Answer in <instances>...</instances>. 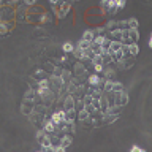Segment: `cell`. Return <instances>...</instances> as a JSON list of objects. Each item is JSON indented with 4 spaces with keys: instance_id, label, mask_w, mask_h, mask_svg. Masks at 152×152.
I'll list each match as a JSON object with an SVG mask.
<instances>
[{
    "instance_id": "obj_1",
    "label": "cell",
    "mask_w": 152,
    "mask_h": 152,
    "mask_svg": "<svg viewBox=\"0 0 152 152\" xmlns=\"http://www.w3.org/2000/svg\"><path fill=\"white\" fill-rule=\"evenodd\" d=\"M116 101H114V106H124V105L128 103V95H127L125 90H120L116 94Z\"/></svg>"
},
{
    "instance_id": "obj_2",
    "label": "cell",
    "mask_w": 152,
    "mask_h": 152,
    "mask_svg": "<svg viewBox=\"0 0 152 152\" xmlns=\"http://www.w3.org/2000/svg\"><path fill=\"white\" fill-rule=\"evenodd\" d=\"M122 44H124L122 41H117V40L114 41V40H113V41L109 43V46H108V54H109V56L113 57V56H114V52H117V51H119L120 48H122Z\"/></svg>"
},
{
    "instance_id": "obj_3",
    "label": "cell",
    "mask_w": 152,
    "mask_h": 152,
    "mask_svg": "<svg viewBox=\"0 0 152 152\" xmlns=\"http://www.w3.org/2000/svg\"><path fill=\"white\" fill-rule=\"evenodd\" d=\"M63 119H65V109L63 111H57V113H54L52 116H51V120H52L56 125H59V124L63 122Z\"/></svg>"
},
{
    "instance_id": "obj_4",
    "label": "cell",
    "mask_w": 152,
    "mask_h": 152,
    "mask_svg": "<svg viewBox=\"0 0 152 152\" xmlns=\"http://www.w3.org/2000/svg\"><path fill=\"white\" fill-rule=\"evenodd\" d=\"M75 117H76L75 108H73V109H68V111H65V119H63V122L65 124H71L73 120H75Z\"/></svg>"
},
{
    "instance_id": "obj_5",
    "label": "cell",
    "mask_w": 152,
    "mask_h": 152,
    "mask_svg": "<svg viewBox=\"0 0 152 152\" xmlns=\"http://www.w3.org/2000/svg\"><path fill=\"white\" fill-rule=\"evenodd\" d=\"M127 38H130V40H132V43H136V41H138V38H139L138 30H136V29H130V30H127Z\"/></svg>"
},
{
    "instance_id": "obj_6",
    "label": "cell",
    "mask_w": 152,
    "mask_h": 152,
    "mask_svg": "<svg viewBox=\"0 0 152 152\" xmlns=\"http://www.w3.org/2000/svg\"><path fill=\"white\" fill-rule=\"evenodd\" d=\"M44 132L46 133H56V124L52 122V120H46V122H44Z\"/></svg>"
},
{
    "instance_id": "obj_7",
    "label": "cell",
    "mask_w": 152,
    "mask_h": 152,
    "mask_svg": "<svg viewBox=\"0 0 152 152\" xmlns=\"http://www.w3.org/2000/svg\"><path fill=\"white\" fill-rule=\"evenodd\" d=\"M35 95H37L35 89H29V90H27V94H25V97H24L25 103H33V98H35Z\"/></svg>"
},
{
    "instance_id": "obj_8",
    "label": "cell",
    "mask_w": 152,
    "mask_h": 152,
    "mask_svg": "<svg viewBox=\"0 0 152 152\" xmlns=\"http://www.w3.org/2000/svg\"><path fill=\"white\" fill-rule=\"evenodd\" d=\"M73 108H75V101H73L71 95H68V97H66V100H65V103H63V109L68 111V109H73Z\"/></svg>"
},
{
    "instance_id": "obj_9",
    "label": "cell",
    "mask_w": 152,
    "mask_h": 152,
    "mask_svg": "<svg viewBox=\"0 0 152 152\" xmlns=\"http://www.w3.org/2000/svg\"><path fill=\"white\" fill-rule=\"evenodd\" d=\"M89 84L90 86H100L101 84V78L98 75H90L89 76Z\"/></svg>"
},
{
    "instance_id": "obj_10",
    "label": "cell",
    "mask_w": 152,
    "mask_h": 152,
    "mask_svg": "<svg viewBox=\"0 0 152 152\" xmlns=\"http://www.w3.org/2000/svg\"><path fill=\"white\" fill-rule=\"evenodd\" d=\"M90 43L92 41H87V40H84V38H81L79 43L76 44V48H79V49H87V48H90Z\"/></svg>"
},
{
    "instance_id": "obj_11",
    "label": "cell",
    "mask_w": 152,
    "mask_h": 152,
    "mask_svg": "<svg viewBox=\"0 0 152 152\" xmlns=\"http://www.w3.org/2000/svg\"><path fill=\"white\" fill-rule=\"evenodd\" d=\"M128 52H130V56H138V52H139V48H138V44L136 43H132L128 46Z\"/></svg>"
},
{
    "instance_id": "obj_12",
    "label": "cell",
    "mask_w": 152,
    "mask_h": 152,
    "mask_svg": "<svg viewBox=\"0 0 152 152\" xmlns=\"http://www.w3.org/2000/svg\"><path fill=\"white\" fill-rule=\"evenodd\" d=\"M60 144H62L63 147H66V146H70V144H71V138H70L68 135H63L62 138H60Z\"/></svg>"
},
{
    "instance_id": "obj_13",
    "label": "cell",
    "mask_w": 152,
    "mask_h": 152,
    "mask_svg": "<svg viewBox=\"0 0 152 152\" xmlns=\"http://www.w3.org/2000/svg\"><path fill=\"white\" fill-rule=\"evenodd\" d=\"M62 49H63V52H71V51L75 49V46H73V43H70V41H66V43H63Z\"/></svg>"
},
{
    "instance_id": "obj_14",
    "label": "cell",
    "mask_w": 152,
    "mask_h": 152,
    "mask_svg": "<svg viewBox=\"0 0 152 152\" xmlns=\"http://www.w3.org/2000/svg\"><path fill=\"white\" fill-rule=\"evenodd\" d=\"M120 90H124V86L120 84V82H113V87H111V92H120Z\"/></svg>"
},
{
    "instance_id": "obj_15",
    "label": "cell",
    "mask_w": 152,
    "mask_h": 152,
    "mask_svg": "<svg viewBox=\"0 0 152 152\" xmlns=\"http://www.w3.org/2000/svg\"><path fill=\"white\" fill-rule=\"evenodd\" d=\"M94 37H95V35H94V32H92V30H86L84 35H82V38L87 40V41H92V40H94Z\"/></svg>"
},
{
    "instance_id": "obj_16",
    "label": "cell",
    "mask_w": 152,
    "mask_h": 152,
    "mask_svg": "<svg viewBox=\"0 0 152 152\" xmlns=\"http://www.w3.org/2000/svg\"><path fill=\"white\" fill-rule=\"evenodd\" d=\"M105 40H106V38H105L103 35H100V37H94L92 43H95V44H98V46H101V44L105 43Z\"/></svg>"
},
{
    "instance_id": "obj_17",
    "label": "cell",
    "mask_w": 152,
    "mask_h": 152,
    "mask_svg": "<svg viewBox=\"0 0 152 152\" xmlns=\"http://www.w3.org/2000/svg\"><path fill=\"white\" fill-rule=\"evenodd\" d=\"M79 120H87V117H89V113H87V109L86 108H82L81 111H79Z\"/></svg>"
},
{
    "instance_id": "obj_18",
    "label": "cell",
    "mask_w": 152,
    "mask_h": 152,
    "mask_svg": "<svg viewBox=\"0 0 152 152\" xmlns=\"http://www.w3.org/2000/svg\"><path fill=\"white\" fill-rule=\"evenodd\" d=\"M92 63H103V57L100 56V54H94V56H92Z\"/></svg>"
},
{
    "instance_id": "obj_19",
    "label": "cell",
    "mask_w": 152,
    "mask_h": 152,
    "mask_svg": "<svg viewBox=\"0 0 152 152\" xmlns=\"http://www.w3.org/2000/svg\"><path fill=\"white\" fill-rule=\"evenodd\" d=\"M38 87L49 89V81H48V79H40V81H38Z\"/></svg>"
},
{
    "instance_id": "obj_20",
    "label": "cell",
    "mask_w": 152,
    "mask_h": 152,
    "mask_svg": "<svg viewBox=\"0 0 152 152\" xmlns=\"http://www.w3.org/2000/svg\"><path fill=\"white\" fill-rule=\"evenodd\" d=\"M122 32L124 30H114L113 32V37H116L117 41H122Z\"/></svg>"
},
{
    "instance_id": "obj_21",
    "label": "cell",
    "mask_w": 152,
    "mask_h": 152,
    "mask_svg": "<svg viewBox=\"0 0 152 152\" xmlns=\"http://www.w3.org/2000/svg\"><path fill=\"white\" fill-rule=\"evenodd\" d=\"M111 87H113V81H111V79H108L106 84H105V87H103V90L105 92H111Z\"/></svg>"
},
{
    "instance_id": "obj_22",
    "label": "cell",
    "mask_w": 152,
    "mask_h": 152,
    "mask_svg": "<svg viewBox=\"0 0 152 152\" xmlns=\"http://www.w3.org/2000/svg\"><path fill=\"white\" fill-rule=\"evenodd\" d=\"M136 24H138V21L133 18V19H130V21H128V24H127V25H130V29H136Z\"/></svg>"
},
{
    "instance_id": "obj_23",
    "label": "cell",
    "mask_w": 152,
    "mask_h": 152,
    "mask_svg": "<svg viewBox=\"0 0 152 152\" xmlns=\"http://www.w3.org/2000/svg\"><path fill=\"white\" fill-rule=\"evenodd\" d=\"M114 3H116L117 8H124L125 6V0H114Z\"/></svg>"
},
{
    "instance_id": "obj_24",
    "label": "cell",
    "mask_w": 152,
    "mask_h": 152,
    "mask_svg": "<svg viewBox=\"0 0 152 152\" xmlns=\"http://www.w3.org/2000/svg\"><path fill=\"white\" fill-rule=\"evenodd\" d=\"M95 71L97 73H100V71H103V63H95Z\"/></svg>"
},
{
    "instance_id": "obj_25",
    "label": "cell",
    "mask_w": 152,
    "mask_h": 152,
    "mask_svg": "<svg viewBox=\"0 0 152 152\" xmlns=\"http://www.w3.org/2000/svg\"><path fill=\"white\" fill-rule=\"evenodd\" d=\"M44 133H46L44 130H38V132H37V135H35V136H37V139H41V138L44 136Z\"/></svg>"
},
{
    "instance_id": "obj_26",
    "label": "cell",
    "mask_w": 152,
    "mask_h": 152,
    "mask_svg": "<svg viewBox=\"0 0 152 152\" xmlns=\"http://www.w3.org/2000/svg\"><path fill=\"white\" fill-rule=\"evenodd\" d=\"M132 152H144V149H141V147H138V146H133L132 149H130Z\"/></svg>"
},
{
    "instance_id": "obj_27",
    "label": "cell",
    "mask_w": 152,
    "mask_h": 152,
    "mask_svg": "<svg viewBox=\"0 0 152 152\" xmlns=\"http://www.w3.org/2000/svg\"><path fill=\"white\" fill-rule=\"evenodd\" d=\"M109 3H111V0H101V8H106Z\"/></svg>"
},
{
    "instance_id": "obj_28",
    "label": "cell",
    "mask_w": 152,
    "mask_h": 152,
    "mask_svg": "<svg viewBox=\"0 0 152 152\" xmlns=\"http://www.w3.org/2000/svg\"><path fill=\"white\" fill-rule=\"evenodd\" d=\"M24 3H25V5H33L35 0H24Z\"/></svg>"
},
{
    "instance_id": "obj_29",
    "label": "cell",
    "mask_w": 152,
    "mask_h": 152,
    "mask_svg": "<svg viewBox=\"0 0 152 152\" xmlns=\"http://www.w3.org/2000/svg\"><path fill=\"white\" fill-rule=\"evenodd\" d=\"M0 32H2V33H3V32H6V27H5V24H0Z\"/></svg>"
},
{
    "instance_id": "obj_30",
    "label": "cell",
    "mask_w": 152,
    "mask_h": 152,
    "mask_svg": "<svg viewBox=\"0 0 152 152\" xmlns=\"http://www.w3.org/2000/svg\"><path fill=\"white\" fill-rule=\"evenodd\" d=\"M51 2V5H57V3H59V0H49Z\"/></svg>"
},
{
    "instance_id": "obj_31",
    "label": "cell",
    "mask_w": 152,
    "mask_h": 152,
    "mask_svg": "<svg viewBox=\"0 0 152 152\" xmlns=\"http://www.w3.org/2000/svg\"><path fill=\"white\" fill-rule=\"evenodd\" d=\"M0 3H2V0H0Z\"/></svg>"
}]
</instances>
